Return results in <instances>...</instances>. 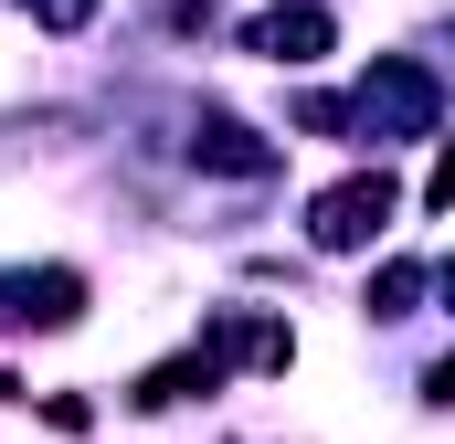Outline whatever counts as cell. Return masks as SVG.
I'll return each instance as SVG.
<instances>
[{"label": "cell", "instance_id": "obj_1", "mask_svg": "<svg viewBox=\"0 0 455 444\" xmlns=\"http://www.w3.org/2000/svg\"><path fill=\"white\" fill-rule=\"evenodd\" d=\"M435 107H445V96H435V75L392 53V64H371V85H360L349 127H371V138H424V127H435Z\"/></svg>", "mask_w": 455, "mask_h": 444}, {"label": "cell", "instance_id": "obj_2", "mask_svg": "<svg viewBox=\"0 0 455 444\" xmlns=\"http://www.w3.org/2000/svg\"><path fill=\"white\" fill-rule=\"evenodd\" d=\"M392 202H403V191H392L381 170H360V180H339V191H318V212H307V233H318L329 254H360V243H371V233L392 222Z\"/></svg>", "mask_w": 455, "mask_h": 444}, {"label": "cell", "instance_id": "obj_3", "mask_svg": "<svg viewBox=\"0 0 455 444\" xmlns=\"http://www.w3.org/2000/svg\"><path fill=\"white\" fill-rule=\"evenodd\" d=\"M85 318V275L43 265V275H0V329H75Z\"/></svg>", "mask_w": 455, "mask_h": 444}, {"label": "cell", "instance_id": "obj_4", "mask_svg": "<svg viewBox=\"0 0 455 444\" xmlns=\"http://www.w3.org/2000/svg\"><path fill=\"white\" fill-rule=\"evenodd\" d=\"M191 159H202V170H233V180H265V170H275V148H265L243 116H223V107L191 127Z\"/></svg>", "mask_w": 455, "mask_h": 444}, {"label": "cell", "instance_id": "obj_5", "mask_svg": "<svg viewBox=\"0 0 455 444\" xmlns=\"http://www.w3.org/2000/svg\"><path fill=\"white\" fill-rule=\"evenodd\" d=\"M339 32H329V11H275V21H254V53H275V64H318Z\"/></svg>", "mask_w": 455, "mask_h": 444}, {"label": "cell", "instance_id": "obj_6", "mask_svg": "<svg viewBox=\"0 0 455 444\" xmlns=\"http://www.w3.org/2000/svg\"><path fill=\"white\" fill-rule=\"evenodd\" d=\"M413 297H424V265H381L360 307H371V318H413Z\"/></svg>", "mask_w": 455, "mask_h": 444}, {"label": "cell", "instance_id": "obj_7", "mask_svg": "<svg viewBox=\"0 0 455 444\" xmlns=\"http://www.w3.org/2000/svg\"><path fill=\"white\" fill-rule=\"evenodd\" d=\"M21 11H32L43 32H85V21H96V0H21Z\"/></svg>", "mask_w": 455, "mask_h": 444}, {"label": "cell", "instance_id": "obj_8", "mask_svg": "<svg viewBox=\"0 0 455 444\" xmlns=\"http://www.w3.org/2000/svg\"><path fill=\"white\" fill-rule=\"evenodd\" d=\"M424 202H435V212H455V159H435V180H424Z\"/></svg>", "mask_w": 455, "mask_h": 444}, {"label": "cell", "instance_id": "obj_9", "mask_svg": "<svg viewBox=\"0 0 455 444\" xmlns=\"http://www.w3.org/2000/svg\"><path fill=\"white\" fill-rule=\"evenodd\" d=\"M435 402H455V360H435Z\"/></svg>", "mask_w": 455, "mask_h": 444}, {"label": "cell", "instance_id": "obj_10", "mask_svg": "<svg viewBox=\"0 0 455 444\" xmlns=\"http://www.w3.org/2000/svg\"><path fill=\"white\" fill-rule=\"evenodd\" d=\"M445 297H455V265H445Z\"/></svg>", "mask_w": 455, "mask_h": 444}]
</instances>
